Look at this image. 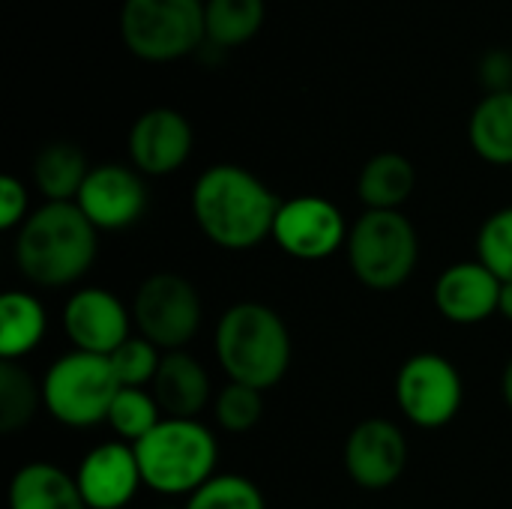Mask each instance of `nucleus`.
Returning a JSON list of instances; mask_svg holds the SVG:
<instances>
[{"mask_svg":"<svg viewBox=\"0 0 512 509\" xmlns=\"http://www.w3.org/2000/svg\"><path fill=\"white\" fill-rule=\"evenodd\" d=\"M282 201L240 165H210L192 189V213L210 243L246 252L273 237Z\"/></svg>","mask_w":512,"mask_h":509,"instance_id":"nucleus-1","label":"nucleus"},{"mask_svg":"<svg viewBox=\"0 0 512 509\" xmlns=\"http://www.w3.org/2000/svg\"><path fill=\"white\" fill-rule=\"evenodd\" d=\"M99 231L75 201H45L33 210L15 237V264L39 288L78 282L96 261Z\"/></svg>","mask_w":512,"mask_h":509,"instance_id":"nucleus-2","label":"nucleus"},{"mask_svg":"<svg viewBox=\"0 0 512 509\" xmlns=\"http://www.w3.org/2000/svg\"><path fill=\"white\" fill-rule=\"evenodd\" d=\"M216 357L234 384L264 393L276 387L291 366L288 327L264 303H237L219 318Z\"/></svg>","mask_w":512,"mask_h":509,"instance_id":"nucleus-3","label":"nucleus"},{"mask_svg":"<svg viewBox=\"0 0 512 509\" xmlns=\"http://www.w3.org/2000/svg\"><path fill=\"white\" fill-rule=\"evenodd\" d=\"M135 447L144 486L159 495H195L216 477L219 444L198 420L165 417Z\"/></svg>","mask_w":512,"mask_h":509,"instance_id":"nucleus-4","label":"nucleus"},{"mask_svg":"<svg viewBox=\"0 0 512 509\" xmlns=\"http://www.w3.org/2000/svg\"><path fill=\"white\" fill-rule=\"evenodd\" d=\"M348 264L372 291L405 285L420 258V240L402 210H366L348 231Z\"/></svg>","mask_w":512,"mask_h":509,"instance_id":"nucleus-5","label":"nucleus"},{"mask_svg":"<svg viewBox=\"0 0 512 509\" xmlns=\"http://www.w3.org/2000/svg\"><path fill=\"white\" fill-rule=\"evenodd\" d=\"M120 36L147 63L180 60L207 39L204 0H123Z\"/></svg>","mask_w":512,"mask_h":509,"instance_id":"nucleus-6","label":"nucleus"},{"mask_svg":"<svg viewBox=\"0 0 512 509\" xmlns=\"http://www.w3.org/2000/svg\"><path fill=\"white\" fill-rule=\"evenodd\" d=\"M120 393L108 357L69 351L51 363L42 378V402L48 414L72 429H87L108 420L111 402Z\"/></svg>","mask_w":512,"mask_h":509,"instance_id":"nucleus-7","label":"nucleus"},{"mask_svg":"<svg viewBox=\"0 0 512 509\" xmlns=\"http://www.w3.org/2000/svg\"><path fill=\"white\" fill-rule=\"evenodd\" d=\"M201 297L195 285L177 273L147 276L132 300V324L138 336L153 342L162 354L183 351L201 327Z\"/></svg>","mask_w":512,"mask_h":509,"instance_id":"nucleus-8","label":"nucleus"},{"mask_svg":"<svg viewBox=\"0 0 512 509\" xmlns=\"http://www.w3.org/2000/svg\"><path fill=\"white\" fill-rule=\"evenodd\" d=\"M396 402L414 426L441 429L462 408V375L441 354H414L396 375Z\"/></svg>","mask_w":512,"mask_h":509,"instance_id":"nucleus-9","label":"nucleus"},{"mask_svg":"<svg viewBox=\"0 0 512 509\" xmlns=\"http://www.w3.org/2000/svg\"><path fill=\"white\" fill-rule=\"evenodd\" d=\"M348 231L351 228L345 225L342 210L321 195H297L282 201L273 222V240L297 261L330 258L348 243Z\"/></svg>","mask_w":512,"mask_h":509,"instance_id":"nucleus-10","label":"nucleus"},{"mask_svg":"<svg viewBox=\"0 0 512 509\" xmlns=\"http://www.w3.org/2000/svg\"><path fill=\"white\" fill-rule=\"evenodd\" d=\"M132 309L105 288H81L63 306V333L75 351L111 357L132 336Z\"/></svg>","mask_w":512,"mask_h":509,"instance_id":"nucleus-11","label":"nucleus"},{"mask_svg":"<svg viewBox=\"0 0 512 509\" xmlns=\"http://www.w3.org/2000/svg\"><path fill=\"white\" fill-rule=\"evenodd\" d=\"M75 204L96 231H123L147 210V186L141 171L105 162L90 168Z\"/></svg>","mask_w":512,"mask_h":509,"instance_id":"nucleus-12","label":"nucleus"},{"mask_svg":"<svg viewBox=\"0 0 512 509\" xmlns=\"http://www.w3.org/2000/svg\"><path fill=\"white\" fill-rule=\"evenodd\" d=\"M348 477L369 492L390 489L408 468V441L390 420H363L345 444Z\"/></svg>","mask_w":512,"mask_h":509,"instance_id":"nucleus-13","label":"nucleus"},{"mask_svg":"<svg viewBox=\"0 0 512 509\" xmlns=\"http://www.w3.org/2000/svg\"><path fill=\"white\" fill-rule=\"evenodd\" d=\"M192 144V123L177 108H150L129 129L132 165L147 177H165L183 168Z\"/></svg>","mask_w":512,"mask_h":509,"instance_id":"nucleus-14","label":"nucleus"},{"mask_svg":"<svg viewBox=\"0 0 512 509\" xmlns=\"http://www.w3.org/2000/svg\"><path fill=\"white\" fill-rule=\"evenodd\" d=\"M75 483L87 509H123L144 483L135 447L126 441H108L93 447L81 459Z\"/></svg>","mask_w":512,"mask_h":509,"instance_id":"nucleus-15","label":"nucleus"},{"mask_svg":"<svg viewBox=\"0 0 512 509\" xmlns=\"http://www.w3.org/2000/svg\"><path fill=\"white\" fill-rule=\"evenodd\" d=\"M501 279L483 261H459L447 267L435 285V306L453 324H480L498 312Z\"/></svg>","mask_w":512,"mask_h":509,"instance_id":"nucleus-16","label":"nucleus"},{"mask_svg":"<svg viewBox=\"0 0 512 509\" xmlns=\"http://www.w3.org/2000/svg\"><path fill=\"white\" fill-rule=\"evenodd\" d=\"M150 393L165 417L198 420V414L210 405V375L192 354L168 351L162 354Z\"/></svg>","mask_w":512,"mask_h":509,"instance_id":"nucleus-17","label":"nucleus"},{"mask_svg":"<svg viewBox=\"0 0 512 509\" xmlns=\"http://www.w3.org/2000/svg\"><path fill=\"white\" fill-rule=\"evenodd\" d=\"M9 509H87L75 477L48 462H30L9 483Z\"/></svg>","mask_w":512,"mask_h":509,"instance_id":"nucleus-18","label":"nucleus"},{"mask_svg":"<svg viewBox=\"0 0 512 509\" xmlns=\"http://www.w3.org/2000/svg\"><path fill=\"white\" fill-rule=\"evenodd\" d=\"M468 141L489 165H512V90H492L483 96L468 120Z\"/></svg>","mask_w":512,"mask_h":509,"instance_id":"nucleus-19","label":"nucleus"},{"mask_svg":"<svg viewBox=\"0 0 512 509\" xmlns=\"http://www.w3.org/2000/svg\"><path fill=\"white\" fill-rule=\"evenodd\" d=\"M414 186L417 171L411 159L393 150L372 156L357 177V195L366 210H399L411 198Z\"/></svg>","mask_w":512,"mask_h":509,"instance_id":"nucleus-20","label":"nucleus"},{"mask_svg":"<svg viewBox=\"0 0 512 509\" xmlns=\"http://www.w3.org/2000/svg\"><path fill=\"white\" fill-rule=\"evenodd\" d=\"M45 309L27 291H6L0 300V357L21 360L45 336Z\"/></svg>","mask_w":512,"mask_h":509,"instance_id":"nucleus-21","label":"nucleus"},{"mask_svg":"<svg viewBox=\"0 0 512 509\" xmlns=\"http://www.w3.org/2000/svg\"><path fill=\"white\" fill-rule=\"evenodd\" d=\"M90 168L81 153V147L69 141H54L39 150L33 162V180L36 189L45 195V201H75Z\"/></svg>","mask_w":512,"mask_h":509,"instance_id":"nucleus-22","label":"nucleus"},{"mask_svg":"<svg viewBox=\"0 0 512 509\" xmlns=\"http://www.w3.org/2000/svg\"><path fill=\"white\" fill-rule=\"evenodd\" d=\"M267 18L264 0H204L207 39L219 48H240L258 36Z\"/></svg>","mask_w":512,"mask_h":509,"instance_id":"nucleus-23","label":"nucleus"},{"mask_svg":"<svg viewBox=\"0 0 512 509\" xmlns=\"http://www.w3.org/2000/svg\"><path fill=\"white\" fill-rule=\"evenodd\" d=\"M42 402V384H36L30 378V372H24L15 360H3L0 363V432L12 435L18 429H24Z\"/></svg>","mask_w":512,"mask_h":509,"instance_id":"nucleus-24","label":"nucleus"},{"mask_svg":"<svg viewBox=\"0 0 512 509\" xmlns=\"http://www.w3.org/2000/svg\"><path fill=\"white\" fill-rule=\"evenodd\" d=\"M114 435L126 444H138L144 435H150L162 423V408L147 390L135 387H120V393L111 402L108 420H105Z\"/></svg>","mask_w":512,"mask_h":509,"instance_id":"nucleus-25","label":"nucleus"},{"mask_svg":"<svg viewBox=\"0 0 512 509\" xmlns=\"http://www.w3.org/2000/svg\"><path fill=\"white\" fill-rule=\"evenodd\" d=\"M186 509H267L258 486L237 474H216L195 495H189Z\"/></svg>","mask_w":512,"mask_h":509,"instance_id":"nucleus-26","label":"nucleus"},{"mask_svg":"<svg viewBox=\"0 0 512 509\" xmlns=\"http://www.w3.org/2000/svg\"><path fill=\"white\" fill-rule=\"evenodd\" d=\"M114 378L120 387H135L144 390V384H153L159 363H162V351L147 342L144 336H129L111 357H108Z\"/></svg>","mask_w":512,"mask_h":509,"instance_id":"nucleus-27","label":"nucleus"},{"mask_svg":"<svg viewBox=\"0 0 512 509\" xmlns=\"http://www.w3.org/2000/svg\"><path fill=\"white\" fill-rule=\"evenodd\" d=\"M477 261H483L501 282H512V204L495 210L477 234Z\"/></svg>","mask_w":512,"mask_h":509,"instance_id":"nucleus-28","label":"nucleus"},{"mask_svg":"<svg viewBox=\"0 0 512 509\" xmlns=\"http://www.w3.org/2000/svg\"><path fill=\"white\" fill-rule=\"evenodd\" d=\"M261 414H264V399H261V390H255V387L231 381L216 396V420L231 435H243V432L255 429Z\"/></svg>","mask_w":512,"mask_h":509,"instance_id":"nucleus-29","label":"nucleus"},{"mask_svg":"<svg viewBox=\"0 0 512 509\" xmlns=\"http://www.w3.org/2000/svg\"><path fill=\"white\" fill-rule=\"evenodd\" d=\"M27 219V189L18 177L6 174L0 180V228H21Z\"/></svg>","mask_w":512,"mask_h":509,"instance_id":"nucleus-30","label":"nucleus"},{"mask_svg":"<svg viewBox=\"0 0 512 509\" xmlns=\"http://www.w3.org/2000/svg\"><path fill=\"white\" fill-rule=\"evenodd\" d=\"M498 315H504L507 321H512V282L501 285V300H498Z\"/></svg>","mask_w":512,"mask_h":509,"instance_id":"nucleus-31","label":"nucleus"},{"mask_svg":"<svg viewBox=\"0 0 512 509\" xmlns=\"http://www.w3.org/2000/svg\"><path fill=\"white\" fill-rule=\"evenodd\" d=\"M501 390H504V399H507V405H510V411H512V360L507 363V369H504V381H501Z\"/></svg>","mask_w":512,"mask_h":509,"instance_id":"nucleus-32","label":"nucleus"},{"mask_svg":"<svg viewBox=\"0 0 512 509\" xmlns=\"http://www.w3.org/2000/svg\"><path fill=\"white\" fill-rule=\"evenodd\" d=\"M165 509H186V507H165Z\"/></svg>","mask_w":512,"mask_h":509,"instance_id":"nucleus-33","label":"nucleus"}]
</instances>
